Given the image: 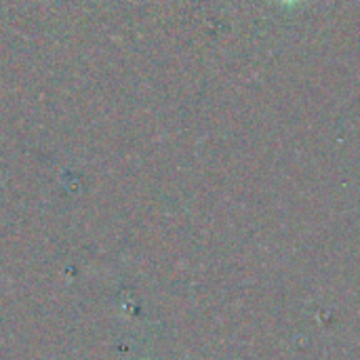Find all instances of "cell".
Listing matches in <instances>:
<instances>
[{
	"label": "cell",
	"mask_w": 360,
	"mask_h": 360,
	"mask_svg": "<svg viewBox=\"0 0 360 360\" xmlns=\"http://www.w3.org/2000/svg\"><path fill=\"white\" fill-rule=\"evenodd\" d=\"M278 4H283V6H297V4H302L304 0H276Z\"/></svg>",
	"instance_id": "1"
}]
</instances>
